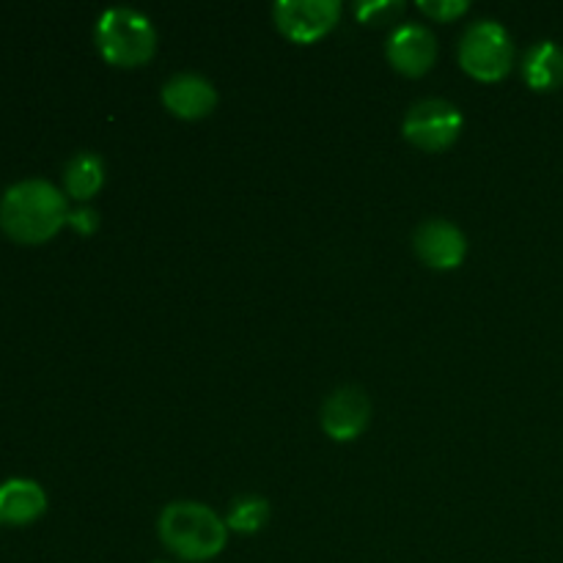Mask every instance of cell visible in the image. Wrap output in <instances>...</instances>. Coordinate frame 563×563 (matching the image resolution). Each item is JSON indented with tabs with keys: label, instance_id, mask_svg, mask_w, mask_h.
I'll return each instance as SVG.
<instances>
[{
	"label": "cell",
	"instance_id": "cell-13",
	"mask_svg": "<svg viewBox=\"0 0 563 563\" xmlns=\"http://www.w3.org/2000/svg\"><path fill=\"white\" fill-rule=\"evenodd\" d=\"M66 192L77 201H88L97 196L104 185V163L99 154L93 152H77L75 157L66 163L64 170Z\"/></svg>",
	"mask_w": 563,
	"mask_h": 563
},
{
	"label": "cell",
	"instance_id": "cell-16",
	"mask_svg": "<svg viewBox=\"0 0 563 563\" xmlns=\"http://www.w3.org/2000/svg\"><path fill=\"white\" fill-rule=\"evenodd\" d=\"M418 9H421L423 14L432 16V20L451 22L456 20V16L465 14V11L471 9V3H467V0H421Z\"/></svg>",
	"mask_w": 563,
	"mask_h": 563
},
{
	"label": "cell",
	"instance_id": "cell-12",
	"mask_svg": "<svg viewBox=\"0 0 563 563\" xmlns=\"http://www.w3.org/2000/svg\"><path fill=\"white\" fill-rule=\"evenodd\" d=\"M522 77L533 91H555L563 86V49L555 42H537L526 55Z\"/></svg>",
	"mask_w": 563,
	"mask_h": 563
},
{
	"label": "cell",
	"instance_id": "cell-5",
	"mask_svg": "<svg viewBox=\"0 0 563 563\" xmlns=\"http://www.w3.org/2000/svg\"><path fill=\"white\" fill-rule=\"evenodd\" d=\"M465 119L449 99H421L405 115V137L423 152H443L460 137Z\"/></svg>",
	"mask_w": 563,
	"mask_h": 563
},
{
	"label": "cell",
	"instance_id": "cell-2",
	"mask_svg": "<svg viewBox=\"0 0 563 563\" xmlns=\"http://www.w3.org/2000/svg\"><path fill=\"white\" fill-rule=\"evenodd\" d=\"M159 539L181 561H209L223 553L229 528L218 511L196 500H176L163 509L157 520Z\"/></svg>",
	"mask_w": 563,
	"mask_h": 563
},
{
	"label": "cell",
	"instance_id": "cell-18",
	"mask_svg": "<svg viewBox=\"0 0 563 563\" xmlns=\"http://www.w3.org/2000/svg\"><path fill=\"white\" fill-rule=\"evenodd\" d=\"M154 563H168V561H154Z\"/></svg>",
	"mask_w": 563,
	"mask_h": 563
},
{
	"label": "cell",
	"instance_id": "cell-6",
	"mask_svg": "<svg viewBox=\"0 0 563 563\" xmlns=\"http://www.w3.org/2000/svg\"><path fill=\"white\" fill-rule=\"evenodd\" d=\"M278 31L297 44H311L333 31L341 16L339 0H278L273 5Z\"/></svg>",
	"mask_w": 563,
	"mask_h": 563
},
{
	"label": "cell",
	"instance_id": "cell-7",
	"mask_svg": "<svg viewBox=\"0 0 563 563\" xmlns=\"http://www.w3.org/2000/svg\"><path fill=\"white\" fill-rule=\"evenodd\" d=\"M372 421V401L361 385H341L324 399L322 429L335 443H350L366 432Z\"/></svg>",
	"mask_w": 563,
	"mask_h": 563
},
{
	"label": "cell",
	"instance_id": "cell-9",
	"mask_svg": "<svg viewBox=\"0 0 563 563\" xmlns=\"http://www.w3.org/2000/svg\"><path fill=\"white\" fill-rule=\"evenodd\" d=\"M385 53H388L394 69H399L401 75L421 77L432 69L434 58H438V38L427 25L405 22L388 36Z\"/></svg>",
	"mask_w": 563,
	"mask_h": 563
},
{
	"label": "cell",
	"instance_id": "cell-3",
	"mask_svg": "<svg viewBox=\"0 0 563 563\" xmlns=\"http://www.w3.org/2000/svg\"><path fill=\"white\" fill-rule=\"evenodd\" d=\"M97 47L110 66L132 69L146 64L157 49V31L143 11L113 5L97 20Z\"/></svg>",
	"mask_w": 563,
	"mask_h": 563
},
{
	"label": "cell",
	"instance_id": "cell-4",
	"mask_svg": "<svg viewBox=\"0 0 563 563\" xmlns=\"http://www.w3.org/2000/svg\"><path fill=\"white\" fill-rule=\"evenodd\" d=\"M460 64L471 77L495 82L509 75L515 64V42L509 31L495 20H478L460 42Z\"/></svg>",
	"mask_w": 563,
	"mask_h": 563
},
{
	"label": "cell",
	"instance_id": "cell-15",
	"mask_svg": "<svg viewBox=\"0 0 563 563\" xmlns=\"http://www.w3.org/2000/svg\"><path fill=\"white\" fill-rule=\"evenodd\" d=\"M405 11V3L401 0H363V3L355 5L357 20L366 22V25H383V22H390L394 16H399Z\"/></svg>",
	"mask_w": 563,
	"mask_h": 563
},
{
	"label": "cell",
	"instance_id": "cell-1",
	"mask_svg": "<svg viewBox=\"0 0 563 563\" xmlns=\"http://www.w3.org/2000/svg\"><path fill=\"white\" fill-rule=\"evenodd\" d=\"M69 220L64 192L47 179H20L0 196V229L22 245L53 240Z\"/></svg>",
	"mask_w": 563,
	"mask_h": 563
},
{
	"label": "cell",
	"instance_id": "cell-8",
	"mask_svg": "<svg viewBox=\"0 0 563 563\" xmlns=\"http://www.w3.org/2000/svg\"><path fill=\"white\" fill-rule=\"evenodd\" d=\"M418 258L432 269H456L467 256V236L451 220H423L412 236Z\"/></svg>",
	"mask_w": 563,
	"mask_h": 563
},
{
	"label": "cell",
	"instance_id": "cell-10",
	"mask_svg": "<svg viewBox=\"0 0 563 563\" xmlns=\"http://www.w3.org/2000/svg\"><path fill=\"white\" fill-rule=\"evenodd\" d=\"M163 104L179 119H203L218 104V88L196 71H179L163 86Z\"/></svg>",
	"mask_w": 563,
	"mask_h": 563
},
{
	"label": "cell",
	"instance_id": "cell-14",
	"mask_svg": "<svg viewBox=\"0 0 563 563\" xmlns=\"http://www.w3.org/2000/svg\"><path fill=\"white\" fill-rule=\"evenodd\" d=\"M269 520V500L262 495H242L225 515V528L236 533H258Z\"/></svg>",
	"mask_w": 563,
	"mask_h": 563
},
{
	"label": "cell",
	"instance_id": "cell-11",
	"mask_svg": "<svg viewBox=\"0 0 563 563\" xmlns=\"http://www.w3.org/2000/svg\"><path fill=\"white\" fill-rule=\"evenodd\" d=\"M47 509V495L33 478H9L0 484V522L27 526Z\"/></svg>",
	"mask_w": 563,
	"mask_h": 563
},
{
	"label": "cell",
	"instance_id": "cell-17",
	"mask_svg": "<svg viewBox=\"0 0 563 563\" xmlns=\"http://www.w3.org/2000/svg\"><path fill=\"white\" fill-rule=\"evenodd\" d=\"M66 223H69L75 231H80V234L88 236L99 229V212L91 207L69 209V220H66Z\"/></svg>",
	"mask_w": 563,
	"mask_h": 563
}]
</instances>
